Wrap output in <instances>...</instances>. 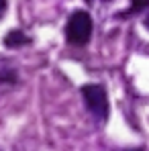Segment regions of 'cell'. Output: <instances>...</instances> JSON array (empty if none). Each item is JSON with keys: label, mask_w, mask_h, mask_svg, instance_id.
Wrapping results in <instances>:
<instances>
[{"label": "cell", "mask_w": 149, "mask_h": 151, "mask_svg": "<svg viewBox=\"0 0 149 151\" xmlns=\"http://www.w3.org/2000/svg\"><path fill=\"white\" fill-rule=\"evenodd\" d=\"M92 37V17L86 10H76L74 14L68 19L66 25V39L72 45H86Z\"/></svg>", "instance_id": "1"}, {"label": "cell", "mask_w": 149, "mask_h": 151, "mask_svg": "<svg viewBox=\"0 0 149 151\" xmlns=\"http://www.w3.org/2000/svg\"><path fill=\"white\" fill-rule=\"evenodd\" d=\"M82 96L86 102V108L98 119H106L108 116V96H106V90L100 86V84H88L82 88Z\"/></svg>", "instance_id": "2"}, {"label": "cell", "mask_w": 149, "mask_h": 151, "mask_svg": "<svg viewBox=\"0 0 149 151\" xmlns=\"http://www.w3.org/2000/svg\"><path fill=\"white\" fill-rule=\"evenodd\" d=\"M29 43V37H27L23 31H10L6 37H4V45L14 49V47H21V45H27Z\"/></svg>", "instance_id": "3"}, {"label": "cell", "mask_w": 149, "mask_h": 151, "mask_svg": "<svg viewBox=\"0 0 149 151\" xmlns=\"http://www.w3.org/2000/svg\"><path fill=\"white\" fill-rule=\"evenodd\" d=\"M143 8H149V0H131V8L125 12V14H135Z\"/></svg>", "instance_id": "4"}, {"label": "cell", "mask_w": 149, "mask_h": 151, "mask_svg": "<svg viewBox=\"0 0 149 151\" xmlns=\"http://www.w3.org/2000/svg\"><path fill=\"white\" fill-rule=\"evenodd\" d=\"M0 82H17L14 72H0Z\"/></svg>", "instance_id": "5"}, {"label": "cell", "mask_w": 149, "mask_h": 151, "mask_svg": "<svg viewBox=\"0 0 149 151\" xmlns=\"http://www.w3.org/2000/svg\"><path fill=\"white\" fill-rule=\"evenodd\" d=\"M4 10H6V0H0V17L4 14Z\"/></svg>", "instance_id": "6"}, {"label": "cell", "mask_w": 149, "mask_h": 151, "mask_svg": "<svg viewBox=\"0 0 149 151\" xmlns=\"http://www.w3.org/2000/svg\"><path fill=\"white\" fill-rule=\"evenodd\" d=\"M145 27H147V29H149V17H147V19H145Z\"/></svg>", "instance_id": "7"}, {"label": "cell", "mask_w": 149, "mask_h": 151, "mask_svg": "<svg viewBox=\"0 0 149 151\" xmlns=\"http://www.w3.org/2000/svg\"><path fill=\"white\" fill-rule=\"evenodd\" d=\"M129 151H143V149H141V147H139V149H129Z\"/></svg>", "instance_id": "8"}, {"label": "cell", "mask_w": 149, "mask_h": 151, "mask_svg": "<svg viewBox=\"0 0 149 151\" xmlns=\"http://www.w3.org/2000/svg\"><path fill=\"white\" fill-rule=\"evenodd\" d=\"M86 2H92V0H86Z\"/></svg>", "instance_id": "9"}, {"label": "cell", "mask_w": 149, "mask_h": 151, "mask_svg": "<svg viewBox=\"0 0 149 151\" xmlns=\"http://www.w3.org/2000/svg\"><path fill=\"white\" fill-rule=\"evenodd\" d=\"M106 2H110V0H106Z\"/></svg>", "instance_id": "10"}]
</instances>
